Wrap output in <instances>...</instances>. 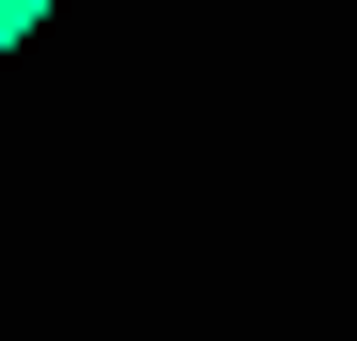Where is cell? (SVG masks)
Returning <instances> with one entry per match:
<instances>
[{"label":"cell","mask_w":357,"mask_h":341,"mask_svg":"<svg viewBox=\"0 0 357 341\" xmlns=\"http://www.w3.org/2000/svg\"><path fill=\"white\" fill-rule=\"evenodd\" d=\"M33 33H49V0H0V66H17V49H33Z\"/></svg>","instance_id":"cell-1"}]
</instances>
